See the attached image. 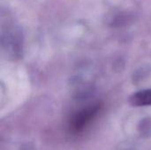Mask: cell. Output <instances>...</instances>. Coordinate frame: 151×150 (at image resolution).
I'll use <instances>...</instances> for the list:
<instances>
[{"label": "cell", "mask_w": 151, "mask_h": 150, "mask_svg": "<svg viewBox=\"0 0 151 150\" xmlns=\"http://www.w3.org/2000/svg\"><path fill=\"white\" fill-rule=\"evenodd\" d=\"M99 111V106H90L85 110H82L77 113L71 122V128L74 132L81 131L97 114Z\"/></svg>", "instance_id": "obj_1"}, {"label": "cell", "mask_w": 151, "mask_h": 150, "mask_svg": "<svg viewBox=\"0 0 151 150\" xmlns=\"http://www.w3.org/2000/svg\"><path fill=\"white\" fill-rule=\"evenodd\" d=\"M130 102L134 106L151 105V89L137 92L131 97Z\"/></svg>", "instance_id": "obj_2"}]
</instances>
